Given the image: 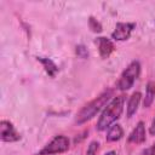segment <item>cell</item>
Returning <instances> with one entry per match:
<instances>
[{"label": "cell", "mask_w": 155, "mask_h": 155, "mask_svg": "<svg viewBox=\"0 0 155 155\" xmlns=\"http://www.w3.org/2000/svg\"><path fill=\"white\" fill-rule=\"evenodd\" d=\"M97 47H98V52L101 54L102 58H108L115 50V46L113 44V41L108 38H104V36H99L94 40Z\"/></svg>", "instance_id": "7"}, {"label": "cell", "mask_w": 155, "mask_h": 155, "mask_svg": "<svg viewBox=\"0 0 155 155\" xmlns=\"http://www.w3.org/2000/svg\"><path fill=\"white\" fill-rule=\"evenodd\" d=\"M139 73H140V64H139V62L138 61L131 62L127 65V68L122 71V74L120 75V79H119V81L116 84L117 88L120 91L130 90L133 86V84L137 80V78L139 76Z\"/></svg>", "instance_id": "3"}, {"label": "cell", "mask_w": 155, "mask_h": 155, "mask_svg": "<svg viewBox=\"0 0 155 155\" xmlns=\"http://www.w3.org/2000/svg\"><path fill=\"white\" fill-rule=\"evenodd\" d=\"M75 52H76L78 57H80V58H87L88 57V51L84 45H78L75 48Z\"/></svg>", "instance_id": "15"}, {"label": "cell", "mask_w": 155, "mask_h": 155, "mask_svg": "<svg viewBox=\"0 0 155 155\" xmlns=\"http://www.w3.org/2000/svg\"><path fill=\"white\" fill-rule=\"evenodd\" d=\"M124 103H125L124 96L114 97L108 103V105L102 111V114L98 119V122H97V130L98 131H104V130L109 128L121 116L122 110H124Z\"/></svg>", "instance_id": "2"}, {"label": "cell", "mask_w": 155, "mask_h": 155, "mask_svg": "<svg viewBox=\"0 0 155 155\" xmlns=\"http://www.w3.org/2000/svg\"><path fill=\"white\" fill-rule=\"evenodd\" d=\"M136 24L134 23H124V22H119L115 25V30L111 33V38L117 40V41H125L127 39H130L133 29H134Z\"/></svg>", "instance_id": "6"}, {"label": "cell", "mask_w": 155, "mask_h": 155, "mask_svg": "<svg viewBox=\"0 0 155 155\" xmlns=\"http://www.w3.org/2000/svg\"><path fill=\"white\" fill-rule=\"evenodd\" d=\"M140 98H142L140 92L132 93V96L130 97L128 103H127V117H131V116H133V114H136V111L139 107V103H140Z\"/></svg>", "instance_id": "11"}, {"label": "cell", "mask_w": 155, "mask_h": 155, "mask_svg": "<svg viewBox=\"0 0 155 155\" xmlns=\"http://www.w3.org/2000/svg\"><path fill=\"white\" fill-rule=\"evenodd\" d=\"M142 155H155V143L142 151Z\"/></svg>", "instance_id": "16"}, {"label": "cell", "mask_w": 155, "mask_h": 155, "mask_svg": "<svg viewBox=\"0 0 155 155\" xmlns=\"http://www.w3.org/2000/svg\"><path fill=\"white\" fill-rule=\"evenodd\" d=\"M88 27H90V29H91L93 33H101V31L103 30L102 24H101L94 17H92V16L88 18Z\"/></svg>", "instance_id": "13"}, {"label": "cell", "mask_w": 155, "mask_h": 155, "mask_svg": "<svg viewBox=\"0 0 155 155\" xmlns=\"http://www.w3.org/2000/svg\"><path fill=\"white\" fill-rule=\"evenodd\" d=\"M98 149H99V143L93 140V142L90 143V145L87 148V151H86V155H96Z\"/></svg>", "instance_id": "14"}, {"label": "cell", "mask_w": 155, "mask_h": 155, "mask_svg": "<svg viewBox=\"0 0 155 155\" xmlns=\"http://www.w3.org/2000/svg\"><path fill=\"white\" fill-rule=\"evenodd\" d=\"M149 133L151 136H155V116H154V119L151 121V125H150V128H149Z\"/></svg>", "instance_id": "17"}, {"label": "cell", "mask_w": 155, "mask_h": 155, "mask_svg": "<svg viewBox=\"0 0 155 155\" xmlns=\"http://www.w3.org/2000/svg\"><path fill=\"white\" fill-rule=\"evenodd\" d=\"M122 137H124V130H122L121 125L114 124L108 128L105 139H107V142H116V140H120Z\"/></svg>", "instance_id": "9"}, {"label": "cell", "mask_w": 155, "mask_h": 155, "mask_svg": "<svg viewBox=\"0 0 155 155\" xmlns=\"http://www.w3.org/2000/svg\"><path fill=\"white\" fill-rule=\"evenodd\" d=\"M104 155H117V154H116V151H114V150H110V151L105 153Z\"/></svg>", "instance_id": "18"}, {"label": "cell", "mask_w": 155, "mask_h": 155, "mask_svg": "<svg viewBox=\"0 0 155 155\" xmlns=\"http://www.w3.org/2000/svg\"><path fill=\"white\" fill-rule=\"evenodd\" d=\"M111 97H113V91L108 90V91L101 93L98 97H96L91 102H88L86 105H84L80 109V111L76 114V119H75L76 124L81 125V124L91 120L92 117H94L96 114L99 113L103 109V107L108 105V103L110 102Z\"/></svg>", "instance_id": "1"}, {"label": "cell", "mask_w": 155, "mask_h": 155, "mask_svg": "<svg viewBox=\"0 0 155 155\" xmlns=\"http://www.w3.org/2000/svg\"><path fill=\"white\" fill-rule=\"evenodd\" d=\"M0 138L2 142H17L21 139L19 132L15 128L12 122L7 120H1L0 122Z\"/></svg>", "instance_id": "5"}, {"label": "cell", "mask_w": 155, "mask_h": 155, "mask_svg": "<svg viewBox=\"0 0 155 155\" xmlns=\"http://www.w3.org/2000/svg\"><path fill=\"white\" fill-rule=\"evenodd\" d=\"M36 59L42 64L45 71L48 74V76L54 78L58 73V67L56 65V63L51 59V58H45V57H36Z\"/></svg>", "instance_id": "10"}, {"label": "cell", "mask_w": 155, "mask_h": 155, "mask_svg": "<svg viewBox=\"0 0 155 155\" xmlns=\"http://www.w3.org/2000/svg\"><path fill=\"white\" fill-rule=\"evenodd\" d=\"M69 149V139L65 136H56L50 143H47L39 153L38 155H53L64 153Z\"/></svg>", "instance_id": "4"}, {"label": "cell", "mask_w": 155, "mask_h": 155, "mask_svg": "<svg viewBox=\"0 0 155 155\" xmlns=\"http://www.w3.org/2000/svg\"><path fill=\"white\" fill-rule=\"evenodd\" d=\"M154 98H155V82L154 81H149L147 84L145 97H144V101H143L144 108H149L151 105V103L154 102Z\"/></svg>", "instance_id": "12"}, {"label": "cell", "mask_w": 155, "mask_h": 155, "mask_svg": "<svg viewBox=\"0 0 155 155\" xmlns=\"http://www.w3.org/2000/svg\"><path fill=\"white\" fill-rule=\"evenodd\" d=\"M145 126L143 121H139L137 124V126L133 128V131L130 133L127 142L128 143H133V144H140L143 142H145Z\"/></svg>", "instance_id": "8"}]
</instances>
